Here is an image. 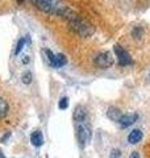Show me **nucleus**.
I'll use <instances>...</instances> for the list:
<instances>
[{
    "instance_id": "nucleus-1",
    "label": "nucleus",
    "mask_w": 150,
    "mask_h": 158,
    "mask_svg": "<svg viewBox=\"0 0 150 158\" xmlns=\"http://www.w3.org/2000/svg\"><path fill=\"white\" fill-rule=\"evenodd\" d=\"M32 3L42 12L49 15H56V16H62L67 19L73 13V11L62 0H32Z\"/></svg>"
},
{
    "instance_id": "nucleus-2",
    "label": "nucleus",
    "mask_w": 150,
    "mask_h": 158,
    "mask_svg": "<svg viewBox=\"0 0 150 158\" xmlns=\"http://www.w3.org/2000/svg\"><path fill=\"white\" fill-rule=\"evenodd\" d=\"M67 21H69L70 28H71L77 34H79L81 37L91 36V34L94 33V31H95V28L88 21H86L84 19L78 16V15L74 13V12L67 17Z\"/></svg>"
},
{
    "instance_id": "nucleus-3",
    "label": "nucleus",
    "mask_w": 150,
    "mask_h": 158,
    "mask_svg": "<svg viewBox=\"0 0 150 158\" xmlns=\"http://www.w3.org/2000/svg\"><path fill=\"white\" fill-rule=\"evenodd\" d=\"M77 131H78V142H79V145H81V148H84L87 140L91 137V132H90L87 120L77 123Z\"/></svg>"
},
{
    "instance_id": "nucleus-4",
    "label": "nucleus",
    "mask_w": 150,
    "mask_h": 158,
    "mask_svg": "<svg viewBox=\"0 0 150 158\" xmlns=\"http://www.w3.org/2000/svg\"><path fill=\"white\" fill-rule=\"evenodd\" d=\"M113 61H115V58H113L111 52H102V53H99L98 56L95 57V59H94L95 65H96L98 67H100V69L111 67L113 65Z\"/></svg>"
},
{
    "instance_id": "nucleus-5",
    "label": "nucleus",
    "mask_w": 150,
    "mask_h": 158,
    "mask_svg": "<svg viewBox=\"0 0 150 158\" xmlns=\"http://www.w3.org/2000/svg\"><path fill=\"white\" fill-rule=\"evenodd\" d=\"M115 54H116V57L119 59V63L121 66H129V65L133 63L132 57L129 56V53L120 45H115Z\"/></svg>"
},
{
    "instance_id": "nucleus-6",
    "label": "nucleus",
    "mask_w": 150,
    "mask_h": 158,
    "mask_svg": "<svg viewBox=\"0 0 150 158\" xmlns=\"http://www.w3.org/2000/svg\"><path fill=\"white\" fill-rule=\"evenodd\" d=\"M46 56H48V59H49V62H50V65L54 66V67H62L66 65V62H67V59L66 57L63 56V54H54L50 49H46Z\"/></svg>"
},
{
    "instance_id": "nucleus-7",
    "label": "nucleus",
    "mask_w": 150,
    "mask_h": 158,
    "mask_svg": "<svg viewBox=\"0 0 150 158\" xmlns=\"http://www.w3.org/2000/svg\"><path fill=\"white\" fill-rule=\"evenodd\" d=\"M138 118V115L137 113H129V115H121V117L119 118V124L121 125L123 128H128L131 127L133 123H136V120Z\"/></svg>"
},
{
    "instance_id": "nucleus-8",
    "label": "nucleus",
    "mask_w": 150,
    "mask_h": 158,
    "mask_svg": "<svg viewBox=\"0 0 150 158\" xmlns=\"http://www.w3.org/2000/svg\"><path fill=\"white\" fill-rule=\"evenodd\" d=\"M142 132L140 129H133L128 136V142L129 144H138L140 141L142 140Z\"/></svg>"
},
{
    "instance_id": "nucleus-9",
    "label": "nucleus",
    "mask_w": 150,
    "mask_h": 158,
    "mask_svg": "<svg viewBox=\"0 0 150 158\" xmlns=\"http://www.w3.org/2000/svg\"><path fill=\"white\" fill-rule=\"evenodd\" d=\"M31 142L33 144V146H41L44 144V137H42V133L40 132V131H36V132H33L32 133V136H31Z\"/></svg>"
},
{
    "instance_id": "nucleus-10",
    "label": "nucleus",
    "mask_w": 150,
    "mask_h": 158,
    "mask_svg": "<svg viewBox=\"0 0 150 158\" xmlns=\"http://www.w3.org/2000/svg\"><path fill=\"white\" fill-rule=\"evenodd\" d=\"M107 116H108L109 118H112V120H115V121H119V118L121 117V111H120L119 108L111 107V108H108Z\"/></svg>"
},
{
    "instance_id": "nucleus-11",
    "label": "nucleus",
    "mask_w": 150,
    "mask_h": 158,
    "mask_svg": "<svg viewBox=\"0 0 150 158\" xmlns=\"http://www.w3.org/2000/svg\"><path fill=\"white\" fill-rule=\"evenodd\" d=\"M9 112V106L4 98L0 96V117H6Z\"/></svg>"
},
{
    "instance_id": "nucleus-12",
    "label": "nucleus",
    "mask_w": 150,
    "mask_h": 158,
    "mask_svg": "<svg viewBox=\"0 0 150 158\" xmlns=\"http://www.w3.org/2000/svg\"><path fill=\"white\" fill-rule=\"evenodd\" d=\"M25 42H27V40H25V38H20V40H19V42H17V45H16V50H15V54H16V56L23 50Z\"/></svg>"
},
{
    "instance_id": "nucleus-13",
    "label": "nucleus",
    "mask_w": 150,
    "mask_h": 158,
    "mask_svg": "<svg viewBox=\"0 0 150 158\" xmlns=\"http://www.w3.org/2000/svg\"><path fill=\"white\" fill-rule=\"evenodd\" d=\"M142 33H144V29L141 27H136L132 31V34H133V37L134 38H140V37H142Z\"/></svg>"
},
{
    "instance_id": "nucleus-14",
    "label": "nucleus",
    "mask_w": 150,
    "mask_h": 158,
    "mask_svg": "<svg viewBox=\"0 0 150 158\" xmlns=\"http://www.w3.org/2000/svg\"><path fill=\"white\" fill-rule=\"evenodd\" d=\"M31 82H32V73L31 71H27L23 75V83H24V85H29Z\"/></svg>"
},
{
    "instance_id": "nucleus-15",
    "label": "nucleus",
    "mask_w": 150,
    "mask_h": 158,
    "mask_svg": "<svg viewBox=\"0 0 150 158\" xmlns=\"http://www.w3.org/2000/svg\"><path fill=\"white\" fill-rule=\"evenodd\" d=\"M59 108H61V110H66V108L69 107V99L65 96V98H62L61 100H59Z\"/></svg>"
},
{
    "instance_id": "nucleus-16",
    "label": "nucleus",
    "mask_w": 150,
    "mask_h": 158,
    "mask_svg": "<svg viewBox=\"0 0 150 158\" xmlns=\"http://www.w3.org/2000/svg\"><path fill=\"white\" fill-rule=\"evenodd\" d=\"M120 156V150L119 149H115L113 150V154H111V158H117Z\"/></svg>"
},
{
    "instance_id": "nucleus-17",
    "label": "nucleus",
    "mask_w": 150,
    "mask_h": 158,
    "mask_svg": "<svg viewBox=\"0 0 150 158\" xmlns=\"http://www.w3.org/2000/svg\"><path fill=\"white\" fill-rule=\"evenodd\" d=\"M129 158H140V154H138L137 152H133L132 154H131V157H129Z\"/></svg>"
},
{
    "instance_id": "nucleus-18",
    "label": "nucleus",
    "mask_w": 150,
    "mask_h": 158,
    "mask_svg": "<svg viewBox=\"0 0 150 158\" xmlns=\"http://www.w3.org/2000/svg\"><path fill=\"white\" fill-rule=\"evenodd\" d=\"M28 62H29V57H28V56H25L24 59H23V63H28Z\"/></svg>"
},
{
    "instance_id": "nucleus-19",
    "label": "nucleus",
    "mask_w": 150,
    "mask_h": 158,
    "mask_svg": "<svg viewBox=\"0 0 150 158\" xmlns=\"http://www.w3.org/2000/svg\"><path fill=\"white\" fill-rule=\"evenodd\" d=\"M0 158H6V156H4L3 153H2V150H0Z\"/></svg>"
},
{
    "instance_id": "nucleus-20",
    "label": "nucleus",
    "mask_w": 150,
    "mask_h": 158,
    "mask_svg": "<svg viewBox=\"0 0 150 158\" xmlns=\"http://www.w3.org/2000/svg\"><path fill=\"white\" fill-rule=\"evenodd\" d=\"M17 2H19V3H23V0H17Z\"/></svg>"
}]
</instances>
